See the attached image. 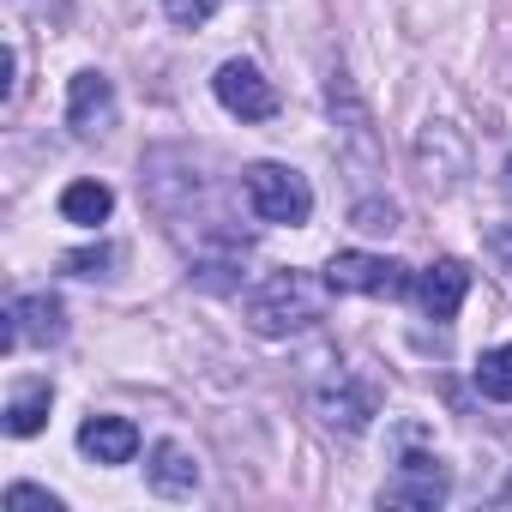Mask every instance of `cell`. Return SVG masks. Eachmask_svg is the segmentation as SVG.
<instances>
[{"instance_id":"1","label":"cell","mask_w":512,"mask_h":512,"mask_svg":"<svg viewBox=\"0 0 512 512\" xmlns=\"http://www.w3.org/2000/svg\"><path fill=\"white\" fill-rule=\"evenodd\" d=\"M326 290L332 284H314L308 272H266L260 284H247L241 320L260 338H296L326 314Z\"/></svg>"},{"instance_id":"2","label":"cell","mask_w":512,"mask_h":512,"mask_svg":"<svg viewBox=\"0 0 512 512\" xmlns=\"http://www.w3.org/2000/svg\"><path fill=\"white\" fill-rule=\"evenodd\" d=\"M241 193H247V211L260 217V223L296 229V223L314 217V187H308V175L290 169V163H247V169H241Z\"/></svg>"},{"instance_id":"3","label":"cell","mask_w":512,"mask_h":512,"mask_svg":"<svg viewBox=\"0 0 512 512\" xmlns=\"http://www.w3.org/2000/svg\"><path fill=\"white\" fill-rule=\"evenodd\" d=\"M308 404H314V416H320L326 428H338V434H362V428L374 422V386L356 380L338 356H320V362H314V374H308Z\"/></svg>"},{"instance_id":"4","label":"cell","mask_w":512,"mask_h":512,"mask_svg":"<svg viewBox=\"0 0 512 512\" xmlns=\"http://www.w3.org/2000/svg\"><path fill=\"white\" fill-rule=\"evenodd\" d=\"M326 284L338 296H404L410 290V266L386 260V253H362V247H344L326 260Z\"/></svg>"},{"instance_id":"5","label":"cell","mask_w":512,"mask_h":512,"mask_svg":"<svg viewBox=\"0 0 512 512\" xmlns=\"http://www.w3.org/2000/svg\"><path fill=\"white\" fill-rule=\"evenodd\" d=\"M416 175L428 193H452L464 175H470V145L452 121H428L416 133Z\"/></svg>"},{"instance_id":"6","label":"cell","mask_w":512,"mask_h":512,"mask_svg":"<svg viewBox=\"0 0 512 512\" xmlns=\"http://www.w3.org/2000/svg\"><path fill=\"white\" fill-rule=\"evenodd\" d=\"M211 91H217V103L235 121H272L278 115V91H272V79L253 67V61H223L211 73Z\"/></svg>"},{"instance_id":"7","label":"cell","mask_w":512,"mask_h":512,"mask_svg":"<svg viewBox=\"0 0 512 512\" xmlns=\"http://www.w3.org/2000/svg\"><path fill=\"white\" fill-rule=\"evenodd\" d=\"M446 494H452L446 464H440L434 452H404L398 470H392L386 488H380V506H440Z\"/></svg>"},{"instance_id":"8","label":"cell","mask_w":512,"mask_h":512,"mask_svg":"<svg viewBox=\"0 0 512 512\" xmlns=\"http://www.w3.org/2000/svg\"><path fill=\"white\" fill-rule=\"evenodd\" d=\"M61 338H67V308H61V296L37 290V296H13V302H7V350H25V344L49 350V344H61Z\"/></svg>"},{"instance_id":"9","label":"cell","mask_w":512,"mask_h":512,"mask_svg":"<svg viewBox=\"0 0 512 512\" xmlns=\"http://www.w3.org/2000/svg\"><path fill=\"white\" fill-rule=\"evenodd\" d=\"M67 127H73L79 139H103V133L115 127V85H109L97 67L73 73V85H67Z\"/></svg>"},{"instance_id":"10","label":"cell","mask_w":512,"mask_h":512,"mask_svg":"<svg viewBox=\"0 0 512 512\" xmlns=\"http://www.w3.org/2000/svg\"><path fill=\"white\" fill-rule=\"evenodd\" d=\"M416 296H422V314H428L434 326H452L458 308H464V296H470V266H464V260H434V266L416 278Z\"/></svg>"},{"instance_id":"11","label":"cell","mask_w":512,"mask_h":512,"mask_svg":"<svg viewBox=\"0 0 512 512\" xmlns=\"http://www.w3.org/2000/svg\"><path fill=\"white\" fill-rule=\"evenodd\" d=\"M145 482H151V494H163V500H193L199 482H205V470H199V458H193L181 440H157V446H151V464H145Z\"/></svg>"},{"instance_id":"12","label":"cell","mask_w":512,"mask_h":512,"mask_svg":"<svg viewBox=\"0 0 512 512\" xmlns=\"http://www.w3.org/2000/svg\"><path fill=\"white\" fill-rule=\"evenodd\" d=\"M79 452H85L91 464H133V452H139V428H133L127 416H85V428H79Z\"/></svg>"},{"instance_id":"13","label":"cell","mask_w":512,"mask_h":512,"mask_svg":"<svg viewBox=\"0 0 512 512\" xmlns=\"http://www.w3.org/2000/svg\"><path fill=\"white\" fill-rule=\"evenodd\" d=\"M109 211H115V187L109 181H67L61 187V217L67 223L97 229V223H109Z\"/></svg>"},{"instance_id":"14","label":"cell","mask_w":512,"mask_h":512,"mask_svg":"<svg viewBox=\"0 0 512 512\" xmlns=\"http://www.w3.org/2000/svg\"><path fill=\"white\" fill-rule=\"evenodd\" d=\"M49 404H55V386H49V380L19 386V392L7 398V434H13V440H31V434L49 422Z\"/></svg>"},{"instance_id":"15","label":"cell","mask_w":512,"mask_h":512,"mask_svg":"<svg viewBox=\"0 0 512 512\" xmlns=\"http://www.w3.org/2000/svg\"><path fill=\"white\" fill-rule=\"evenodd\" d=\"M476 392L494 404H512V344H494L476 356Z\"/></svg>"},{"instance_id":"16","label":"cell","mask_w":512,"mask_h":512,"mask_svg":"<svg viewBox=\"0 0 512 512\" xmlns=\"http://www.w3.org/2000/svg\"><path fill=\"white\" fill-rule=\"evenodd\" d=\"M350 223H356L362 235H392V229H398V205H392V199H356Z\"/></svg>"},{"instance_id":"17","label":"cell","mask_w":512,"mask_h":512,"mask_svg":"<svg viewBox=\"0 0 512 512\" xmlns=\"http://www.w3.org/2000/svg\"><path fill=\"white\" fill-rule=\"evenodd\" d=\"M0 506L7 512H61V500L49 488H31V482H13L7 494H0Z\"/></svg>"},{"instance_id":"18","label":"cell","mask_w":512,"mask_h":512,"mask_svg":"<svg viewBox=\"0 0 512 512\" xmlns=\"http://www.w3.org/2000/svg\"><path fill=\"white\" fill-rule=\"evenodd\" d=\"M115 260H121V247H97V253H67L61 266H67V272H79V278H97V272H103V266H115Z\"/></svg>"},{"instance_id":"19","label":"cell","mask_w":512,"mask_h":512,"mask_svg":"<svg viewBox=\"0 0 512 512\" xmlns=\"http://www.w3.org/2000/svg\"><path fill=\"white\" fill-rule=\"evenodd\" d=\"M163 13H169L181 31H193V25H205V19H211V0H163Z\"/></svg>"},{"instance_id":"20","label":"cell","mask_w":512,"mask_h":512,"mask_svg":"<svg viewBox=\"0 0 512 512\" xmlns=\"http://www.w3.org/2000/svg\"><path fill=\"white\" fill-rule=\"evenodd\" d=\"M488 253H494V266H500V272H512V223L488 229Z\"/></svg>"},{"instance_id":"21","label":"cell","mask_w":512,"mask_h":512,"mask_svg":"<svg viewBox=\"0 0 512 512\" xmlns=\"http://www.w3.org/2000/svg\"><path fill=\"white\" fill-rule=\"evenodd\" d=\"M25 7H43V13H61V7H67V0H25Z\"/></svg>"}]
</instances>
